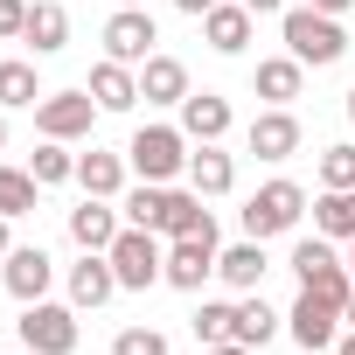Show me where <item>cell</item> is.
Returning a JSON list of instances; mask_svg holds the SVG:
<instances>
[{
    "label": "cell",
    "instance_id": "cell-1",
    "mask_svg": "<svg viewBox=\"0 0 355 355\" xmlns=\"http://www.w3.org/2000/svg\"><path fill=\"white\" fill-rule=\"evenodd\" d=\"M279 35H286V56H300V63H313V70H327V63L348 56L341 15H320V8H286V15H279Z\"/></svg>",
    "mask_w": 355,
    "mask_h": 355
},
{
    "label": "cell",
    "instance_id": "cell-2",
    "mask_svg": "<svg viewBox=\"0 0 355 355\" xmlns=\"http://www.w3.org/2000/svg\"><path fill=\"white\" fill-rule=\"evenodd\" d=\"M125 167L139 174V182H174V174H189V132L182 125H139L132 146H125Z\"/></svg>",
    "mask_w": 355,
    "mask_h": 355
},
{
    "label": "cell",
    "instance_id": "cell-3",
    "mask_svg": "<svg viewBox=\"0 0 355 355\" xmlns=\"http://www.w3.org/2000/svg\"><path fill=\"white\" fill-rule=\"evenodd\" d=\"M112 272H119V293H146L153 279H160V265H167V244H160V230H139V223H125L119 237H112Z\"/></svg>",
    "mask_w": 355,
    "mask_h": 355
},
{
    "label": "cell",
    "instance_id": "cell-4",
    "mask_svg": "<svg viewBox=\"0 0 355 355\" xmlns=\"http://www.w3.org/2000/svg\"><path fill=\"white\" fill-rule=\"evenodd\" d=\"M293 272H300L306 293H320V300H334V306H348V293H355V272H348V258L327 251V237H300V244H293Z\"/></svg>",
    "mask_w": 355,
    "mask_h": 355
},
{
    "label": "cell",
    "instance_id": "cell-5",
    "mask_svg": "<svg viewBox=\"0 0 355 355\" xmlns=\"http://www.w3.org/2000/svg\"><path fill=\"white\" fill-rule=\"evenodd\" d=\"M300 216H306V189H300V182H265V189L244 202V237H258V244H265V237L293 230Z\"/></svg>",
    "mask_w": 355,
    "mask_h": 355
},
{
    "label": "cell",
    "instance_id": "cell-6",
    "mask_svg": "<svg viewBox=\"0 0 355 355\" xmlns=\"http://www.w3.org/2000/svg\"><path fill=\"white\" fill-rule=\"evenodd\" d=\"M21 348L28 355H77V306L28 300L21 306Z\"/></svg>",
    "mask_w": 355,
    "mask_h": 355
},
{
    "label": "cell",
    "instance_id": "cell-7",
    "mask_svg": "<svg viewBox=\"0 0 355 355\" xmlns=\"http://www.w3.org/2000/svg\"><path fill=\"white\" fill-rule=\"evenodd\" d=\"M91 125H98V98H91V91H49V98L35 105V132H42V139H63V146H70V139H84Z\"/></svg>",
    "mask_w": 355,
    "mask_h": 355
},
{
    "label": "cell",
    "instance_id": "cell-8",
    "mask_svg": "<svg viewBox=\"0 0 355 355\" xmlns=\"http://www.w3.org/2000/svg\"><path fill=\"white\" fill-rule=\"evenodd\" d=\"M334 320H341V306L300 286V300H293V313H286V334H293L306 355H320V348H334V341H341V334H334Z\"/></svg>",
    "mask_w": 355,
    "mask_h": 355
},
{
    "label": "cell",
    "instance_id": "cell-9",
    "mask_svg": "<svg viewBox=\"0 0 355 355\" xmlns=\"http://www.w3.org/2000/svg\"><path fill=\"white\" fill-rule=\"evenodd\" d=\"M153 42H160V28H153L146 8H119V15L105 21V56H112V63H146Z\"/></svg>",
    "mask_w": 355,
    "mask_h": 355
},
{
    "label": "cell",
    "instance_id": "cell-10",
    "mask_svg": "<svg viewBox=\"0 0 355 355\" xmlns=\"http://www.w3.org/2000/svg\"><path fill=\"white\" fill-rule=\"evenodd\" d=\"M216 272V237H167V265L160 279L182 286V293H202V279Z\"/></svg>",
    "mask_w": 355,
    "mask_h": 355
},
{
    "label": "cell",
    "instance_id": "cell-11",
    "mask_svg": "<svg viewBox=\"0 0 355 355\" xmlns=\"http://www.w3.org/2000/svg\"><path fill=\"white\" fill-rule=\"evenodd\" d=\"M0 279H8V293L28 306V300H49L56 265H49V251H42V244H15L8 258H0Z\"/></svg>",
    "mask_w": 355,
    "mask_h": 355
},
{
    "label": "cell",
    "instance_id": "cell-12",
    "mask_svg": "<svg viewBox=\"0 0 355 355\" xmlns=\"http://www.w3.org/2000/svg\"><path fill=\"white\" fill-rule=\"evenodd\" d=\"M160 237H216V216L202 209V196L196 189H167L160 196V223H153Z\"/></svg>",
    "mask_w": 355,
    "mask_h": 355
},
{
    "label": "cell",
    "instance_id": "cell-13",
    "mask_svg": "<svg viewBox=\"0 0 355 355\" xmlns=\"http://www.w3.org/2000/svg\"><path fill=\"white\" fill-rule=\"evenodd\" d=\"M244 139H251V153H258V160H293V153H300V119H293L286 105H272V112H258V119H251V132H244Z\"/></svg>",
    "mask_w": 355,
    "mask_h": 355
},
{
    "label": "cell",
    "instance_id": "cell-14",
    "mask_svg": "<svg viewBox=\"0 0 355 355\" xmlns=\"http://www.w3.org/2000/svg\"><path fill=\"white\" fill-rule=\"evenodd\" d=\"M251 21H258V15L244 8V0H223V8L202 15V35H209L216 56H244V49H251Z\"/></svg>",
    "mask_w": 355,
    "mask_h": 355
},
{
    "label": "cell",
    "instance_id": "cell-15",
    "mask_svg": "<svg viewBox=\"0 0 355 355\" xmlns=\"http://www.w3.org/2000/svg\"><path fill=\"white\" fill-rule=\"evenodd\" d=\"M112 293H119L112 258H105V251H84V265H70V306L84 313V306H105Z\"/></svg>",
    "mask_w": 355,
    "mask_h": 355
},
{
    "label": "cell",
    "instance_id": "cell-16",
    "mask_svg": "<svg viewBox=\"0 0 355 355\" xmlns=\"http://www.w3.org/2000/svg\"><path fill=\"white\" fill-rule=\"evenodd\" d=\"M139 98H146V105H182V98H189L182 56H160V49H153V56L139 63Z\"/></svg>",
    "mask_w": 355,
    "mask_h": 355
},
{
    "label": "cell",
    "instance_id": "cell-17",
    "mask_svg": "<svg viewBox=\"0 0 355 355\" xmlns=\"http://www.w3.org/2000/svg\"><path fill=\"white\" fill-rule=\"evenodd\" d=\"M182 132H189L196 146L223 139V132H230V105H223L216 91H189V98H182Z\"/></svg>",
    "mask_w": 355,
    "mask_h": 355
},
{
    "label": "cell",
    "instance_id": "cell-18",
    "mask_svg": "<svg viewBox=\"0 0 355 355\" xmlns=\"http://www.w3.org/2000/svg\"><path fill=\"white\" fill-rule=\"evenodd\" d=\"M91 98H98V112H132L139 105V77H132V63H98L91 70Z\"/></svg>",
    "mask_w": 355,
    "mask_h": 355
},
{
    "label": "cell",
    "instance_id": "cell-19",
    "mask_svg": "<svg viewBox=\"0 0 355 355\" xmlns=\"http://www.w3.org/2000/svg\"><path fill=\"white\" fill-rule=\"evenodd\" d=\"M77 189L84 196H119L125 189V153H105V146H91V153H77Z\"/></svg>",
    "mask_w": 355,
    "mask_h": 355
},
{
    "label": "cell",
    "instance_id": "cell-20",
    "mask_svg": "<svg viewBox=\"0 0 355 355\" xmlns=\"http://www.w3.org/2000/svg\"><path fill=\"white\" fill-rule=\"evenodd\" d=\"M119 230H125V223L112 216V202H105V196H91L84 209H70V237H77L84 251H112V237H119Z\"/></svg>",
    "mask_w": 355,
    "mask_h": 355
},
{
    "label": "cell",
    "instance_id": "cell-21",
    "mask_svg": "<svg viewBox=\"0 0 355 355\" xmlns=\"http://www.w3.org/2000/svg\"><path fill=\"white\" fill-rule=\"evenodd\" d=\"M189 189H196V196H230V189H237V160L216 153V139H209L202 153H189Z\"/></svg>",
    "mask_w": 355,
    "mask_h": 355
},
{
    "label": "cell",
    "instance_id": "cell-22",
    "mask_svg": "<svg viewBox=\"0 0 355 355\" xmlns=\"http://www.w3.org/2000/svg\"><path fill=\"white\" fill-rule=\"evenodd\" d=\"M300 77H306V63H300V56H265V63H258V77H251V91H258V98H272V105H293V98H300Z\"/></svg>",
    "mask_w": 355,
    "mask_h": 355
},
{
    "label": "cell",
    "instance_id": "cell-23",
    "mask_svg": "<svg viewBox=\"0 0 355 355\" xmlns=\"http://www.w3.org/2000/svg\"><path fill=\"white\" fill-rule=\"evenodd\" d=\"M216 272H223V286H237V293H258V279H265V244H258V237H244V244L216 251Z\"/></svg>",
    "mask_w": 355,
    "mask_h": 355
},
{
    "label": "cell",
    "instance_id": "cell-24",
    "mask_svg": "<svg viewBox=\"0 0 355 355\" xmlns=\"http://www.w3.org/2000/svg\"><path fill=\"white\" fill-rule=\"evenodd\" d=\"M35 56H56L63 42H70V15L56 8V0H35V8H28V35H21Z\"/></svg>",
    "mask_w": 355,
    "mask_h": 355
},
{
    "label": "cell",
    "instance_id": "cell-25",
    "mask_svg": "<svg viewBox=\"0 0 355 355\" xmlns=\"http://www.w3.org/2000/svg\"><path fill=\"white\" fill-rule=\"evenodd\" d=\"M35 202H42V182H35V174L28 167H8V160H0V216H35Z\"/></svg>",
    "mask_w": 355,
    "mask_h": 355
},
{
    "label": "cell",
    "instance_id": "cell-26",
    "mask_svg": "<svg viewBox=\"0 0 355 355\" xmlns=\"http://www.w3.org/2000/svg\"><path fill=\"white\" fill-rule=\"evenodd\" d=\"M313 230L348 244V237H355V189H327V196L313 202Z\"/></svg>",
    "mask_w": 355,
    "mask_h": 355
},
{
    "label": "cell",
    "instance_id": "cell-27",
    "mask_svg": "<svg viewBox=\"0 0 355 355\" xmlns=\"http://www.w3.org/2000/svg\"><path fill=\"white\" fill-rule=\"evenodd\" d=\"M189 327H196V341H202V348H216V341H237V306H230V300H202Z\"/></svg>",
    "mask_w": 355,
    "mask_h": 355
},
{
    "label": "cell",
    "instance_id": "cell-28",
    "mask_svg": "<svg viewBox=\"0 0 355 355\" xmlns=\"http://www.w3.org/2000/svg\"><path fill=\"white\" fill-rule=\"evenodd\" d=\"M28 174L42 189H56V182H77V153H63V139H42L35 146V160H28Z\"/></svg>",
    "mask_w": 355,
    "mask_h": 355
},
{
    "label": "cell",
    "instance_id": "cell-29",
    "mask_svg": "<svg viewBox=\"0 0 355 355\" xmlns=\"http://www.w3.org/2000/svg\"><path fill=\"white\" fill-rule=\"evenodd\" d=\"M0 105H42V84H35V63H0Z\"/></svg>",
    "mask_w": 355,
    "mask_h": 355
},
{
    "label": "cell",
    "instance_id": "cell-30",
    "mask_svg": "<svg viewBox=\"0 0 355 355\" xmlns=\"http://www.w3.org/2000/svg\"><path fill=\"white\" fill-rule=\"evenodd\" d=\"M272 334H279V313H272L265 300H244V306H237V341H244V348H265Z\"/></svg>",
    "mask_w": 355,
    "mask_h": 355
},
{
    "label": "cell",
    "instance_id": "cell-31",
    "mask_svg": "<svg viewBox=\"0 0 355 355\" xmlns=\"http://www.w3.org/2000/svg\"><path fill=\"white\" fill-rule=\"evenodd\" d=\"M320 189H355V146H327L320 153Z\"/></svg>",
    "mask_w": 355,
    "mask_h": 355
},
{
    "label": "cell",
    "instance_id": "cell-32",
    "mask_svg": "<svg viewBox=\"0 0 355 355\" xmlns=\"http://www.w3.org/2000/svg\"><path fill=\"white\" fill-rule=\"evenodd\" d=\"M160 196H167V189H160V182H139V189H132V196H125V216H132V223H139V230H153V223H160Z\"/></svg>",
    "mask_w": 355,
    "mask_h": 355
},
{
    "label": "cell",
    "instance_id": "cell-33",
    "mask_svg": "<svg viewBox=\"0 0 355 355\" xmlns=\"http://www.w3.org/2000/svg\"><path fill=\"white\" fill-rule=\"evenodd\" d=\"M112 355H167V334L160 327H119Z\"/></svg>",
    "mask_w": 355,
    "mask_h": 355
},
{
    "label": "cell",
    "instance_id": "cell-34",
    "mask_svg": "<svg viewBox=\"0 0 355 355\" xmlns=\"http://www.w3.org/2000/svg\"><path fill=\"white\" fill-rule=\"evenodd\" d=\"M0 35H28V0H0Z\"/></svg>",
    "mask_w": 355,
    "mask_h": 355
},
{
    "label": "cell",
    "instance_id": "cell-35",
    "mask_svg": "<svg viewBox=\"0 0 355 355\" xmlns=\"http://www.w3.org/2000/svg\"><path fill=\"white\" fill-rule=\"evenodd\" d=\"M182 15H209V8H223V0H174Z\"/></svg>",
    "mask_w": 355,
    "mask_h": 355
},
{
    "label": "cell",
    "instance_id": "cell-36",
    "mask_svg": "<svg viewBox=\"0 0 355 355\" xmlns=\"http://www.w3.org/2000/svg\"><path fill=\"white\" fill-rule=\"evenodd\" d=\"M306 8H320V15H348L355 0H306Z\"/></svg>",
    "mask_w": 355,
    "mask_h": 355
},
{
    "label": "cell",
    "instance_id": "cell-37",
    "mask_svg": "<svg viewBox=\"0 0 355 355\" xmlns=\"http://www.w3.org/2000/svg\"><path fill=\"white\" fill-rule=\"evenodd\" d=\"M251 15H286V0H244Z\"/></svg>",
    "mask_w": 355,
    "mask_h": 355
},
{
    "label": "cell",
    "instance_id": "cell-38",
    "mask_svg": "<svg viewBox=\"0 0 355 355\" xmlns=\"http://www.w3.org/2000/svg\"><path fill=\"white\" fill-rule=\"evenodd\" d=\"M209 355H251V348H244V341H216Z\"/></svg>",
    "mask_w": 355,
    "mask_h": 355
},
{
    "label": "cell",
    "instance_id": "cell-39",
    "mask_svg": "<svg viewBox=\"0 0 355 355\" xmlns=\"http://www.w3.org/2000/svg\"><path fill=\"white\" fill-rule=\"evenodd\" d=\"M334 355H355V327H348V334H341V341H334Z\"/></svg>",
    "mask_w": 355,
    "mask_h": 355
},
{
    "label": "cell",
    "instance_id": "cell-40",
    "mask_svg": "<svg viewBox=\"0 0 355 355\" xmlns=\"http://www.w3.org/2000/svg\"><path fill=\"white\" fill-rule=\"evenodd\" d=\"M15 251V237H8V216H0V258H8Z\"/></svg>",
    "mask_w": 355,
    "mask_h": 355
},
{
    "label": "cell",
    "instance_id": "cell-41",
    "mask_svg": "<svg viewBox=\"0 0 355 355\" xmlns=\"http://www.w3.org/2000/svg\"><path fill=\"white\" fill-rule=\"evenodd\" d=\"M341 320H348V327H355V293H348V306H341Z\"/></svg>",
    "mask_w": 355,
    "mask_h": 355
},
{
    "label": "cell",
    "instance_id": "cell-42",
    "mask_svg": "<svg viewBox=\"0 0 355 355\" xmlns=\"http://www.w3.org/2000/svg\"><path fill=\"white\" fill-rule=\"evenodd\" d=\"M348 272H355V237H348Z\"/></svg>",
    "mask_w": 355,
    "mask_h": 355
},
{
    "label": "cell",
    "instance_id": "cell-43",
    "mask_svg": "<svg viewBox=\"0 0 355 355\" xmlns=\"http://www.w3.org/2000/svg\"><path fill=\"white\" fill-rule=\"evenodd\" d=\"M348 125H355V91H348Z\"/></svg>",
    "mask_w": 355,
    "mask_h": 355
},
{
    "label": "cell",
    "instance_id": "cell-44",
    "mask_svg": "<svg viewBox=\"0 0 355 355\" xmlns=\"http://www.w3.org/2000/svg\"><path fill=\"white\" fill-rule=\"evenodd\" d=\"M0 146H8V119H0Z\"/></svg>",
    "mask_w": 355,
    "mask_h": 355
},
{
    "label": "cell",
    "instance_id": "cell-45",
    "mask_svg": "<svg viewBox=\"0 0 355 355\" xmlns=\"http://www.w3.org/2000/svg\"><path fill=\"white\" fill-rule=\"evenodd\" d=\"M119 8H146V0H119Z\"/></svg>",
    "mask_w": 355,
    "mask_h": 355
}]
</instances>
